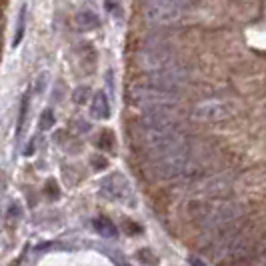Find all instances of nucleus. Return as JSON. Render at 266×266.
Instances as JSON below:
<instances>
[{
	"label": "nucleus",
	"mask_w": 266,
	"mask_h": 266,
	"mask_svg": "<svg viewBox=\"0 0 266 266\" xmlns=\"http://www.w3.org/2000/svg\"><path fill=\"white\" fill-rule=\"evenodd\" d=\"M196 218L200 220V226L206 230L222 232L226 228H232L234 222L242 216V206L228 200H218V202H198L196 204Z\"/></svg>",
	"instance_id": "nucleus-1"
},
{
	"label": "nucleus",
	"mask_w": 266,
	"mask_h": 266,
	"mask_svg": "<svg viewBox=\"0 0 266 266\" xmlns=\"http://www.w3.org/2000/svg\"><path fill=\"white\" fill-rule=\"evenodd\" d=\"M144 146H146V152L156 160V158L168 156L172 152H178L190 144L186 136L182 134V130L174 128V130H156V132L144 130Z\"/></svg>",
	"instance_id": "nucleus-2"
},
{
	"label": "nucleus",
	"mask_w": 266,
	"mask_h": 266,
	"mask_svg": "<svg viewBox=\"0 0 266 266\" xmlns=\"http://www.w3.org/2000/svg\"><path fill=\"white\" fill-rule=\"evenodd\" d=\"M186 0H146V18L150 24L170 26L176 24L184 14Z\"/></svg>",
	"instance_id": "nucleus-3"
},
{
	"label": "nucleus",
	"mask_w": 266,
	"mask_h": 266,
	"mask_svg": "<svg viewBox=\"0 0 266 266\" xmlns=\"http://www.w3.org/2000/svg\"><path fill=\"white\" fill-rule=\"evenodd\" d=\"M190 80V72L186 66L174 62L170 66H164L160 70H154V72H148V86H154L158 90H164V92H174L180 90V88Z\"/></svg>",
	"instance_id": "nucleus-4"
},
{
	"label": "nucleus",
	"mask_w": 266,
	"mask_h": 266,
	"mask_svg": "<svg viewBox=\"0 0 266 266\" xmlns=\"http://www.w3.org/2000/svg\"><path fill=\"white\" fill-rule=\"evenodd\" d=\"M190 166H192V150H190V146L154 160V172H156L158 178H164V180L178 178V176L188 172Z\"/></svg>",
	"instance_id": "nucleus-5"
},
{
	"label": "nucleus",
	"mask_w": 266,
	"mask_h": 266,
	"mask_svg": "<svg viewBox=\"0 0 266 266\" xmlns=\"http://www.w3.org/2000/svg\"><path fill=\"white\" fill-rule=\"evenodd\" d=\"M130 94H132V100L146 110H150V108H172V106L178 104V94L158 90V88L148 86V84L146 86H134Z\"/></svg>",
	"instance_id": "nucleus-6"
},
{
	"label": "nucleus",
	"mask_w": 266,
	"mask_h": 266,
	"mask_svg": "<svg viewBox=\"0 0 266 266\" xmlns=\"http://www.w3.org/2000/svg\"><path fill=\"white\" fill-rule=\"evenodd\" d=\"M174 62H176L174 50L166 42H148L140 52V64L148 72L160 70V68H164V66H170Z\"/></svg>",
	"instance_id": "nucleus-7"
},
{
	"label": "nucleus",
	"mask_w": 266,
	"mask_h": 266,
	"mask_svg": "<svg viewBox=\"0 0 266 266\" xmlns=\"http://www.w3.org/2000/svg\"><path fill=\"white\" fill-rule=\"evenodd\" d=\"M140 124L144 126L146 132L174 130V128H180V114L174 108H150V110H144Z\"/></svg>",
	"instance_id": "nucleus-8"
},
{
	"label": "nucleus",
	"mask_w": 266,
	"mask_h": 266,
	"mask_svg": "<svg viewBox=\"0 0 266 266\" xmlns=\"http://www.w3.org/2000/svg\"><path fill=\"white\" fill-rule=\"evenodd\" d=\"M234 114V104L230 100H204L196 104L192 116L200 122H220Z\"/></svg>",
	"instance_id": "nucleus-9"
},
{
	"label": "nucleus",
	"mask_w": 266,
	"mask_h": 266,
	"mask_svg": "<svg viewBox=\"0 0 266 266\" xmlns=\"http://www.w3.org/2000/svg\"><path fill=\"white\" fill-rule=\"evenodd\" d=\"M102 194L108 198V200L124 202V200H130L132 198V188L122 174H110L102 182Z\"/></svg>",
	"instance_id": "nucleus-10"
},
{
	"label": "nucleus",
	"mask_w": 266,
	"mask_h": 266,
	"mask_svg": "<svg viewBox=\"0 0 266 266\" xmlns=\"http://www.w3.org/2000/svg\"><path fill=\"white\" fill-rule=\"evenodd\" d=\"M90 112L94 118L98 120H106L110 118V104H108V98L104 92H96L94 98H92V104H90Z\"/></svg>",
	"instance_id": "nucleus-11"
},
{
	"label": "nucleus",
	"mask_w": 266,
	"mask_h": 266,
	"mask_svg": "<svg viewBox=\"0 0 266 266\" xmlns=\"http://www.w3.org/2000/svg\"><path fill=\"white\" fill-rule=\"evenodd\" d=\"M76 26L80 30H92L100 26V18L92 12V10H80L76 14Z\"/></svg>",
	"instance_id": "nucleus-12"
},
{
	"label": "nucleus",
	"mask_w": 266,
	"mask_h": 266,
	"mask_svg": "<svg viewBox=\"0 0 266 266\" xmlns=\"http://www.w3.org/2000/svg\"><path fill=\"white\" fill-rule=\"evenodd\" d=\"M26 16H28L26 4H22V6H20V10H18V18H16V32H14V38H12V48L20 46V42L24 40V30H26Z\"/></svg>",
	"instance_id": "nucleus-13"
},
{
	"label": "nucleus",
	"mask_w": 266,
	"mask_h": 266,
	"mask_svg": "<svg viewBox=\"0 0 266 266\" xmlns=\"http://www.w3.org/2000/svg\"><path fill=\"white\" fill-rule=\"evenodd\" d=\"M202 192L206 196H222L228 192V182L224 178H214V180H208L204 186H202Z\"/></svg>",
	"instance_id": "nucleus-14"
},
{
	"label": "nucleus",
	"mask_w": 266,
	"mask_h": 266,
	"mask_svg": "<svg viewBox=\"0 0 266 266\" xmlns=\"http://www.w3.org/2000/svg\"><path fill=\"white\" fill-rule=\"evenodd\" d=\"M94 228H96L98 234H102L106 238H116V234H118L114 222H112V220H108V218H104V216H100V218L94 220Z\"/></svg>",
	"instance_id": "nucleus-15"
},
{
	"label": "nucleus",
	"mask_w": 266,
	"mask_h": 266,
	"mask_svg": "<svg viewBox=\"0 0 266 266\" xmlns=\"http://www.w3.org/2000/svg\"><path fill=\"white\" fill-rule=\"evenodd\" d=\"M26 114H28V94L22 98V104H20V112H18V124H16V134L20 136L22 132V126L26 122Z\"/></svg>",
	"instance_id": "nucleus-16"
},
{
	"label": "nucleus",
	"mask_w": 266,
	"mask_h": 266,
	"mask_svg": "<svg viewBox=\"0 0 266 266\" xmlns=\"http://www.w3.org/2000/svg\"><path fill=\"white\" fill-rule=\"evenodd\" d=\"M52 124H54V112H52V108H46L40 116V128L48 130V128H52Z\"/></svg>",
	"instance_id": "nucleus-17"
},
{
	"label": "nucleus",
	"mask_w": 266,
	"mask_h": 266,
	"mask_svg": "<svg viewBox=\"0 0 266 266\" xmlns=\"http://www.w3.org/2000/svg\"><path fill=\"white\" fill-rule=\"evenodd\" d=\"M88 98H90V88L88 86L76 88V92H74V102L76 104H84V102H88Z\"/></svg>",
	"instance_id": "nucleus-18"
},
{
	"label": "nucleus",
	"mask_w": 266,
	"mask_h": 266,
	"mask_svg": "<svg viewBox=\"0 0 266 266\" xmlns=\"http://www.w3.org/2000/svg\"><path fill=\"white\" fill-rule=\"evenodd\" d=\"M138 258H144V260H148V262H156V258H154V256H150V252H148V250L140 252V254H138Z\"/></svg>",
	"instance_id": "nucleus-19"
},
{
	"label": "nucleus",
	"mask_w": 266,
	"mask_h": 266,
	"mask_svg": "<svg viewBox=\"0 0 266 266\" xmlns=\"http://www.w3.org/2000/svg\"><path fill=\"white\" fill-rule=\"evenodd\" d=\"M190 262H192L194 266H204V262H200V260H198V258H190Z\"/></svg>",
	"instance_id": "nucleus-20"
}]
</instances>
